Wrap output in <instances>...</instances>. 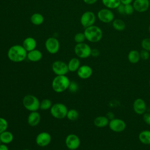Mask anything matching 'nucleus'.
<instances>
[{"label": "nucleus", "mask_w": 150, "mask_h": 150, "mask_svg": "<svg viewBox=\"0 0 150 150\" xmlns=\"http://www.w3.org/2000/svg\"><path fill=\"white\" fill-rule=\"evenodd\" d=\"M28 52L22 45H15L9 47L7 52L8 59L15 63H19L27 58Z\"/></svg>", "instance_id": "obj_1"}, {"label": "nucleus", "mask_w": 150, "mask_h": 150, "mask_svg": "<svg viewBox=\"0 0 150 150\" xmlns=\"http://www.w3.org/2000/svg\"><path fill=\"white\" fill-rule=\"evenodd\" d=\"M70 81L66 75L56 76L52 82V87L54 91L61 93L68 89Z\"/></svg>", "instance_id": "obj_2"}, {"label": "nucleus", "mask_w": 150, "mask_h": 150, "mask_svg": "<svg viewBox=\"0 0 150 150\" xmlns=\"http://www.w3.org/2000/svg\"><path fill=\"white\" fill-rule=\"evenodd\" d=\"M84 33L86 39L92 43H96L100 41L103 35L101 28L94 25L85 28Z\"/></svg>", "instance_id": "obj_3"}, {"label": "nucleus", "mask_w": 150, "mask_h": 150, "mask_svg": "<svg viewBox=\"0 0 150 150\" xmlns=\"http://www.w3.org/2000/svg\"><path fill=\"white\" fill-rule=\"evenodd\" d=\"M22 104L23 107L29 111H36L40 108V101L34 95L28 94L24 96L22 100Z\"/></svg>", "instance_id": "obj_4"}, {"label": "nucleus", "mask_w": 150, "mask_h": 150, "mask_svg": "<svg viewBox=\"0 0 150 150\" xmlns=\"http://www.w3.org/2000/svg\"><path fill=\"white\" fill-rule=\"evenodd\" d=\"M68 111L66 105L61 103H57L52 105L50 112L52 117L56 119L61 120L66 117Z\"/></svg>", "instance_id": "obj_5"}, {"label": "nucleus", "mask_w": 150, "mask_h": 150, "mask_svg": "<svg viewBox=\"0 0 150 150\" xmlns=\"http://www.w3.org/2000/svg\"><path fill=\"white\" fill-rule=\"evenodd\" d=\"M74 50L76 55L79 58L86 59L91 56V48L84 42L77 43L74 46Z\"/></svg>", "instance_id": "obj_6"}, {"label": "nucleus", "mask_w": 150, "mask_h": 150, "mask_svg": "<svg viewBox=\"0 0 150 150\" xmlns=\"http://www.w3.org/2000/svg\"><path fill=\"white\" fill-rule=\"evenodd\" d=\"M52 70L56 76L66 75L69 71L67 64L62 60H56L52 65Z\"/></svg>", "instance_id": "obj_7"}, {"label": "nucleus", "mask_w": 150, "mask_h": 150, "mask_svg": "<svg viewBox=\"0 0 150 150\" xmlns=\"http://www.w3.org/2000/svg\"><path fill=\"white\" fill-rule=\"evenodd\" d=\"M96 20V16L94 13L92 11L84 12L80 18V23L84 28H86L94 24Z\"/></svg>", "instance_id": "obj_8"}, {"label": "nucleus", "mask_w": 150, "mask_h": 150, "mask_svg": "<svg viewBox=\"0 0 150 150\" xmlns=\"http://www.w3.org/2000/svg\"><path fill=\"white\" fill-rule=\"evenodd\" d=\"M46 50L50 54L57 53L60 49V43L59 40L54 37L47 38L45 43Z\"/></svg>", "instance_id": "obj_9"}, {"label": "nucleus", "mask_w": 150, "mask_h": 150, "mask_svg": "<svg viewBox=\"0 0 150 150\" xmlns=\"http://www.w3.org/2000/svg\"><path fill=\"white\" fill-rule=\"evenodd\" d=\"M98 19L102 22L108 23L112 22L114 19V15L112 11L108 8H103L97 13Z\"/></svg>", "instance_id": "obj_10"}, {"label": "nucleus", "mask_w": 150, "mask_h": 150, "mask_svg": "<svg viewBox=\"0 0 150 150\" xmlns=\"http://www.w3.org/2000/svg\"><path fill=\"white\" fill-rule=\"evenodd\" d=\"M108 126L111 131L115 132H121L125 130L126 123L122 119L114 118L109 121Z\"/></svg>", "instance_id": "obj_11"}, {"label": "nucleus", "mask_w": 150, "mask_h": 150, "mask_svg": "<svg viewBox=\"0 0 150 150\" xmlns=\"http://www.w3.org/2000/svg\"><path fill=\"white\" fill-rule=\"evenodd\" d=\"M65 144L69 149L76 150L80 145V139L77 135L70 134L66 137Z\"/></svg>", "instance_id": "obj_12"}, {"label": "nucleus", "mask_w": 150, "mask_h": 150, "mask_svg": "<svg viewBox=\"0 0 150 150\" xmlns=\"http://www.w3.org/2000/svg\"><path fill=\"white\" fill-rule=\"evenodd\" d=\"M52 140L50 134L47 132H41L39 133L35 139L36 144L40 147H45L49 145Z\"/></svg>", "instance_id": "obj_13"}, {"label": "nucleus", "mask_w": 150, "mask_h": 150, "mask_svg": "<svg viewBox=\"0 0 150 150\" xmlns=\"http://www.w3.org/2000/svg\"><path fill=\"white\" fill-rule=\"evenodd\" d=\"M133 110L137 114H144L146 110V105L145 101L141 98L135 99L133 103Z\"/></svg>", "instance_id": "obj_14"}, {"label": "nucleus", "mask_w": 150, "mask_h": 150, "mask_svg": "<svg viewBox=\"0 0 150 150\" xmlns=\"http://www.w3.org/2000/svg\"><path fill=\"white\" fill-rule=\"evenodd\" d=\"M77 76L81 79H87L90 78L93 74L92 68L86 64L80 66L77 70Z\"/></svg>", "instance_id": "obj_15"}, {"label": "nucleus", "mask_w": 150, "mask_h": 150, "mask_svg": "<svg viewBox=\"0 0 150 150\" xmlns=\"http://www.w3.org/2000/svg\"><path fill=\"white\" fill-rule=\"evenodd\" d=\"M134 10L138 12H144L149 8V0H134L132 3Z\"/></svg>", "instance_id": "obj_16"}, {"label": "nucleus", "mask_w": 150, "mask_h": 150, "mask_svg": "<svg viewBox=\"0 0 150 150\" xmlns=\"http://www.w3.org/2000/svg\"><path fill=\"white\" fill-rule=\"evenodd\" d=\"M40 115L36 111H31L28 117V123L31 127L37 126L40 121Z\"/></svg>", "instance_id": "obj_17"}, {"label": "nucleus", "mask_w": 150, "mask_h": 150, "mask_svg": "<svg viewBox=\"0 0 150 150\" xmlns=\"http://www.w3.org/2000/svg\"><path fill=\"white\" fill-rule=\"evenodd\" d=\"M36 45V40L32 37H27L23 40L22 43L23 47L27 52H29L35 49Z\"/></svg>", "instance_id": "obj_18"}, {"label": "nucleus", "mask_w": 150, "mask_h": 150, "mask_svg": "<svg viewBox=\"0 0 150 150\" xmlns=\"http://www.w3.org/2000/svg\"><path fill=\"white\" fill-rule=\"evenodd\" d=\"M42 53L38 49H34L28 52L27 59L32 62H37L40 61L42 58Z\"/></svg>", "instance_id": "obj_19"}, {"label": "nucleus", "mask_w": 150, "mask_h": 150, "mask_svg": "<svg viewBox=\"0 0 150 150\" xmlns=\"http://www.w3.org/2000/svg\"><path fill=\"white\" fill-rule=\"evenodd\" d=\"M13 134L11 131H7V129L0 134V139L2 144H9L13 141Z\"/></svg>", "instance_id": "obj_20"}, {"label": "nucleus", "mask_w": 150, "mask_h": 150, "mask_svg": "<svg viewBox=\"0 0 150 150\" xmlns=\"http://www.w3.org/2000/svg\"><path fill=\"white\" fill-rule=\"evenodd\" d=\"M109 120L106 116L100 115L94 120V124L98 128H103L108 125Z\"/></svg>", "instance_id": "obj_21"}, {"label": "nucleus", "mask_w": 150, "mask_h": 150, "mask_svg": "<svg viewBox=\"0 0 150 150\" xmlns=\"http://www.w3.org/2000/svg\"><path fill=\"white\" fill-rule=\"evenodd\" d=\"M69 71L71 72L77 71L80 66V62L77 57L71 58L67 63Z\"/></svg>", "instance_id": "obj_22"}, {"label": "nucleus", "mask_w": 150, "mask_h": 150, "mask_svg": "<svg viewBox=\"0 0 150 150\" xmlns=\"http://www.w3.org/2000/svg\"><path fill=\"white\" fill-rule=\"evenodd\" d=\"M139 141L145 145H150V131L144 130L140 132L138 135Z\"/></svg>", "instance_id": "obj_23"}, {"label": "nucleus", "mask_w": 150, "mask_h": 150, "mask_svg": "<svg viewBox=\"0 0 150 150\" xmlns=\"http://www.w3.org/2000/svg\"><path fill=\"white\" fill-rule=\"evenodd\" d=\"M140 59L139 52L137 50H131L129 52L128 54V60L131 63L136 64Z\"/></svg>", "instance_id": "obj_24"}, {"label": "nucleus", "mask_w": 150, "mask_h": 150, "mask_svg": "<svg viewBox=\"0 0 150 150\" xmlns=\"http://www.w3.org/2000/svg\"><path fill=\"white\" fill-rule=\"evenodd\" d=\"M30 20L33 25L39 26L43 23L44 17L40 13H34L31 15Z\"/></svg>", "instance_id": "obj_25"}, {"label": "nucleus", "mask_w": 150, "mask_h": 150, "mask_svg": "<svg viewBox=\"0 0 150 150\" xmlns=\"http://www.w3.org/2000/svg\"><path fill=\"white\" fill-rule=\"evenodd\" d=\"M103 4L110 9H117L121 4L120 0H101Z\"/></svg>", "instance_id": "obj_26"}, {"label": "nucleus", "mask_w": 150, "mask_h": 150, "mask_svg": "<svg viewBox=\"0 0 150 150\" xmlns=\"http://www.w3.org/2000/svg\"><path fill=\"white\" fill-rule=\"evenodd\" d=\"M112 25L114 29L118 31H122L126 28V24L124 21L120 19H114L112 22Z\"/></svg>", "instance_id": "obj_27"}, {"label": "nucleus", "mask_w": 150, "mask_h": 150, "mask_svg": "<svg viewBox=\"0 0 150 150\" xmlns=\"http://www.w3.org/2000/svg\"><path fill=\"white\" fill-rule=\"evenodd\" d=\"M79 112L76 109L72 108V109L68 110V111H67V113L66 115V117L70 121L77 120L79 118Z\"/></svg>", "instance_id": "obj_28"}, {"label": "nucleus", "mask_w": 150, "mask_h": 150, "mask_svg": "<svg viewBox=\"0 0 150 150\" xmlns=\"http://www.w3.org/2000/svg\"><path fill=\"white\" fill-rule=\"evenodd\" d=\"M52 105L53 104H52V103L50 101V100H49L48 98H45L40 102L39 109H40L41 110H43V111H46V110H50V108L52 107Z\"/></svg>", "instance_id": "obj_29"}, {"label": "nucleus", "mask_w": 150, "mask_h": 150, "mask_svg": "<svg viewBox=\"0 0 150 150\" xmlns=\"http://www.w3.org/2000/svg\"><path fill=\"white\" fill-rule=\"evenodd\" d=\"M74 40L76 42V43H83L86 40V36L84 35V32H79L77 33L74 37Z\"/></svg>", "instance_id": "obj_30"}, {"label": "nucleus", "mask_w": 150, "mask_h": 150, "mask_svg": "<svg viewBox=\"0 0 150 150\" xmlns=\"http://www.w3.org/2000/svg\"><path fill=\"white\" fill-rule=\"evenodd\" d=\"M141 45L142 49L146 50L150 52V38H146L143 39Z\"/></svg>", "instance_id": "obj_31"}, {"label": "nucleus", "mask_w": 150, "mask_h": 150, "mask_svg": "<svg viewBox=\"0 0 150 150\" xmlns=\"http://www.w3.org/2000/svg\"><path fill=\"white\" fill-rule=\"evenodd\" d=\"M8 127V123L7 120L2 117H0V134L7 129Z\"/></svg>", "instance_id": "obj_32"}, {"label": "nucleus", "mask_w": 150, "mask_h": 150, "mask_svg": "<svg viewBox=\"0 0 150 150\" xmlns=\"http://www.w3.org/2000/svg\"><path fill=\"white\" fill-rule=\"evenodd\" d=\"M134 11L135 10L133 5L131 4L124 5V14L127 15H131L133 13Z\"/></svg>", "instance_id": "obj_33"}, {"label": "nucleus", "mask_w": 150, "mask_h": 150, "mask_svg": "<svg viewBox=\"0 0 150 150\" xmlns=\"http://www.w3.org/2000/svg\"><path fill=\"white\" fill-rule=\"evenodd\" d=\"M139 54L140 58L143 60H147L150 57L149 52L144 49H142L139 52Z\"/></svg>", "instance_id": "obj_34"}, {"label": "nucleus", "mask_w": 150, "mask_h": 150, "mask_svg": "<svg viewBox=\"0 0 150 150\" xmlns=\"http://www.w3.org/2000/svg\"><path fill=\"white\" fill-rule=\"evenodd\" d=\"M78 88H79V86L76 81H70L69 88H68V89L70 92L76 93L78 90Z\"/></svg>", "instance_id": "obj_35"}, {"label": "nucleus", "mask_w": 150, "mask_h": 150, "mask_svg": "<svg viewBox=\"0 0 150 150\" xmlns=\"http://www.w3.org/2000/svg\"><path fill=\"white\" fill-rule=\"evenodd\" d=\"M143 120L146 124L150 125V112H145L143 114Z\"/></svg>", "instance_id": "obj_36"}, {"label": "nucleus", "mask_w": 150, "mask_h": 150, "mask_svg": "<svg viewBox=\"0 0 150 150\" xmlns=\"http://www.w3.org/2000/svg\"><path fill=\"white\" fill-rule=\"evenodd\" d=\"M100 50L97 49H91V56L94 57H97L100 55Z\"/></svg>", "instance_id": "obj_37"}, {"label": "nucleus", "mask_w": 150, "mask_h": 150, "mask_svg": "<svg viewBox=\"0 0 150 150\" xmlns=\"http://www.w3.org/2000/svg\"><path fill=\"white\" fill-rule=\"evenodd\" d=\"M118 12L121 14H124V5L121 4L117 8Z\"/></svg>", "instance_id": "obj_38"}, {"label": "nucleus", "mask_w": 150, "mask_h": 150, "mask_svg": "<svg viewBox=\"0 0 150 150\" xmlns=\"http://www.w3.org/2000/svg\"><path fill=\"white\" fill-rule=\"evenodd\" d=\"M98 0H83L84 2L87 5H93L95 4Z\"/></svg>", "instance_id": "obj_39"}, {"label": "nucleus", "mask_w": 150, "mask_h": 150, "mask_svg": "<svg viewBox=\"0 0 150 150\" xmlns=\"http://www.w3.org/2000/svg\"><path fill=\"white\" fill-rule=\"evenodd\" d=\"M121 3L124 4V5H127V4H131L134 0H120Z\"/></svg>", "instance_id": "obj_40"}, {"label": "nucleus", "mask_w": 150, "mask_h": 150, "mask_svg": "<svg viewBox=\"0 0 150 150\" xmlns=\"http://www.w3.org/2000/svg\"><path fill=\"white\" fill-rule=\"evenodd\" d=\"M106 117L108 118V120H112V118H114V114H113L112 112H108L107 114Z\"/></svg>", "instance_id": "obj_41"}, {"label": "nucleus", "mask_w": 150, "mask_h": 150, "mask_svg": "<svg viewBox=\"0 0 150 150\" xmlns=\"http://www.w3.org/2000/svg\"><path fill=\"white\" fill-rule=\"evenodd\" d=\"M0 150H9V149L6 144H1L0 145Z\"/></svg>", "instance_id": "obj_42"}, {"label": "nucleus", "mask_w": 150, "mask_h": 150, "mask_svg": "<svg viewBox=\"0 0 150 150\" xmlns=\"http://www.w3.org/2000/svg\"><path fill=\"white\" fill-rule=\"evenodd\" d=\"M148 31H149V33H150V24H149V26H148Z\"/></svg>", "instance_id": "obj_43"}, {"label": "nucleus", "mask_w": 150, "mask_h": 150, "mask_svg": "<svg viewBox=\"0 0 150 150\" xmlns=\"http://www.w3.org/2000/svg\"><path fill=\"white\" fill-rule=\"evenodd\" d=\"M149 8H150V0H149Z\"/></svg>", "instance_id": "obj_44"}, {"label": "nucleus", "mask_w": 150, "mask_h": 150, "mask_svg": "<svg viewBox=\"0 0 150 150\" xmlns=\"http://www.w3.org/2000/svg\"><path fill=\"white\" fill-rule=\"evenodd\" d=\"M2 144V142H1V139H0V145Z\"/></svg>", "instance_id": "obj_45"}, {"label": "nucleus", "mask_w": 150, "mask_h": 150, "mask_svg": "<svg viewBox=\"0 0 150 150\" xmlns=\"http://www.w3.org/2000/svg\"><path fill=\"white\" fill-rule=\"evenodd\" d=\"M23 150H30V149H23Z\"/></svg>", "instance_id": "obj_46"}, {"label": "nucleus", "mask_w": 150, "mask_h": 150, "mask_svg": "<svg viewBox=\"0 0 150 150\" xmlns=\"http://www.w3.org/2000/svg\"><path fill=\"white\" fill-rule=\"evenodd\" d=\"M149 86H150V80H149Z\"/></svg>", "instance_id": "obj_47"}, {"label": "nucleus", "mask_w": 150, "mask_h": 150, "mask_svg": "<svg viewBox=\"0 0 150 150\" xmlns=\"http://www.w3.org/2000/svg\"><path fill=\"white\" fill-rule=\"evenodd\" d=\"M69 150H71V149H69Z\"/></svg>", "instance_id": "obj_48"}]
</instances>
